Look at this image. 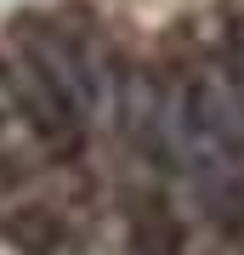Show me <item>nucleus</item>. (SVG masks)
<instances>
[{
  "label": "nucleus",
  "instance_id": "obj_2",
  "mask_svg": "<svg viewBox=\"0 0 244 255\" xmlns=\"http://www.w3.org/2000/svg\"><path fill=\"white\" fill-rule=\"evenodd\" d=\"M165 147H171V164L199 170L205 182L244 164V119L222 80L182 74L165 91Z\"/></svg>",
  "mask_w": 244,
  "mask_h": 255
},
{
  "label": "nucleus",
  "instance_id": "obj_1",
  "mask_svg": "<svg viewBox=\"0 0 244 255\" xmlns=\"http://www.w3.org/2000/svg\"><path fill=\"white\" fill-rule=\"evenodd\" d=\"M11 80H17L23 130L45 153L74 159L85 147V119H91V102H97L91 74L74 57V46L57 28L23 23L17 28V51H11Z\"/></svg>",
  "mask_w": 244,
  "mask_h": 255
},
{
  "label": "nucleus",
  "instance_id": "obj_6",
  "mask_svg": "<svg viewBox=\"0 0 244 255\" xmlns=\"http://www.w3.org/2000/svg\"><path fill=\"white\" fill-rule=\"evenodd\" d=\"M222 68H227L222 85H227V97H233V108H239V119H244V23L227 34V63H222Z\"/></svg>",
  "mask_w": 244,
  "mask_h": 255
},
{
  "label": "nucleus",
  "instance_id": "obj_3",
  "mask_svg": "<svg viewBox=\"0 0 244 255\" xmlns=\"http://www.w3.org/2000/svg\"><path fill=\"white\" fill-rule=\"evenodd\" d=\"M0 244L17 255H63L68 250V227L51 204H17L0 216Z\"/></svg>",
  "mask_w": 244,
  "mask_h": 255
},
{
  "label": "nucleus",
  "instance_id": "obj_4",
  "mask_svg": "<svg viewBox=\"0 0 244 255\" xmlns=\"http://www.w3.org/2000/svg\"><path fill=\"white\" fill-rule=\"evenodd\" d=\"M131 250L136 255H182V227L159 199H142L131 210Z\"/></svg>",
  "mask_w": 244,
  "mask_h": 255
},
{
  "label": "nucleus",
  "instance_id": "obj_5",
  "mask_svg": "<svg viewBox=\"0 0 244 255\" xmlns=\"http://www.w3.org/2000/svg\"><path fill=\"white\" fill-rule=\"evenodd\" d=\"M205 204H210V227H216L233 250H244V164H239V170L210 176Z\"/></svg>",
  "mask_w": 244,
  "mask_h": 255
}]
</instances>
